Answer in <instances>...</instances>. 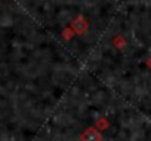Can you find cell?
<instances>
[{"instance_id": "cell-1", "label": "cell", "mask_w": 151, "mask_h": 141, "mask_svg": "<svg viewBox=\"0 0 151 141\" xmlns=\"http://www.w3.org/2000/svg\"><path fill=\"white\" fill-rule=\"evenodd\" d=\"M88 27H90V24H88V21L85 19V18H82V16H78L73 22H72V31L75 33V34H84L87 30H88Z\"/></svg>"}, {"instance_id": "cell-2", "label": "cell", "mask_w": 151, "mask_h": 141, "mask_svg": "<svg viewBox=\"0 0 151 141\" xmlns=\"http://www.w3.org/2000/svg\"><path fill=\"white\" fill-rule=\"evenodd\" d=\"M82 140L84 141H100L101 137L96 129H87L84 132V135H82Z\"/></svg>"}, {"instance_id": "cell-3", "label": "cell", "mask_w": 151, "mask_h": 141, "mask_svg": "<svg viewBox=\"0 0 151 141\" xmlns=\"http://www.w3.org/2000/svg\"><path fill=\"white\" fill-rule=\"evenodd\" d=\"M114 44L117 46V48H122V47H123V46H125V44H126V41H125L123 38H120V37H117V38L114 40Z\"/></svg>"}, {"instance_id": "cell-4", "label": "cell", "mask_w": 151, "mask_h": 141, "mask_svg": "<svg viewBox=\"0 0 151 141\" xmlns=\"http://www.w3.org/2000/svg\"><path fill=\"white\" fill-rule=\"evenodd\" d=\"M72 34H75L72 30H65L63 31V38L65 40H69V38H72Z\"/></svg>"}]
</instances>
